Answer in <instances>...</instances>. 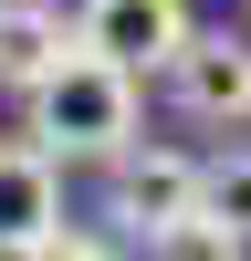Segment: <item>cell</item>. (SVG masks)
<instances>
[{"label":"cell","mask_w":251,"mask_h":261,"mask_svg":"<svg viewBox=\"0 0 251 261\" xmlns=\"http://www.w3.org/2000/svg\"><path fill=\"white\" fill-rule=\"evenodd\" d=\"M21 105H32V125H21V136L53 146L63 167H105V157H126V146H136V115H146V105H136V73H126V63H105V53H84V42H73V53H63Z\"/></svg>","instance_id":"cell-1"},{"label":"cell","mask_w":251,"mask_h":261,"mask_svg":"<svg viewBox=\"0 0 251 261\" xmlns=\"http://www.w3.org/2000/svg\"><path fill=\"white\" fill-rule=\"evenodd\" d=\"M167 105H178L188 125H220V136H241V125H251V32L199 21V32L178 42V63H167Z\"/></svg>","instance_id":"cell-2"},{"label":"cell","mask_w":251,"mask_h":261,"mask_svg":"<svg viewBox=\"0 0 251 261\" xmlns=\"http://www.w3.org/2000/svg\"><path fill=\"white\" fill-rule=\"evenodd\" d=\"M199 188H209V167L199 157H178V146H126V157H105V220L126 230V241H157L167 220H188L199 209Z\"/></svg>","instance_id":"cell-3"},{"label":"cell","mask_w":251,"mask_h":261,"mask_svg":"<svg viewBox=\"0 0 251 261\" xmlns=\"http://www.w3.org/2000/svg\"><path fill=\"white\" fill-rule=\"evenodd\" d=\"M188 32H199L188 0H73V42L105 53V63H126V73H167Z\"/></svg>","instance_id":"cell-4"},{"label":"cell","mask_w":251,"mask_h":261,"mask_svg":"<svg viewBox=\"0 0 251 261\" xmlns=\"http://www.w3.org/2000/svg\"><path fill=\"white\" fill-rule=\"evenodd\" d=\"M63 241V157L32 136H0V261H32Z\"/></svg>","instance_id":"cell-5"},{"label":"cell","mask_w":251,"mask_h":261,"mask_svg":"<svg viewBox=\"0 0 251 261\" xmlns=\"http://www.w3.org/2000/svg\"><path fill=\"white\" fill-rule=\"evenodd\" d=\"M63 53H73V21L53 0H0V94H32Z\"/></svg>","instance_id":"cell-6"},{"label":"cell","mask_w":251,"mask_h":261,"mask_svg":"<svg viewBox=\"0 0 251 261\" xmlns=\"http://www.w3.org/2000/svg\"><path fill=\"white\" fill-rule=\"evenodd\" d=\"M146 261H251V241L230 220H209V209H188V220H167L157 241H146Z\"/></svg>","instance_id":"cell-7"},{"label":"cell","mask_w":251,"mask_h":261,"mask_svg":"<svg viewBox=\"0 0 251 261\" xmlns=\"http://www.w3.org/2000/svg\"><path fill=\"white\" fill-rule=\"evenodd\" d=\"M199 209H209V220H230V230L251 241V146L209 157V188H199Z\"/></svg>","instance_id":"cell-8"},{"label":"cell","mask_w":251,"mask_h":261,"mask_svg":"<svg viewBox=\"0 0 251 261\" xmlns=\"http://www.w3.org/2000/svg\"><path fill=\"white\" fill-rule=\"evenodd\" d=\"M32 261H126V251H115V241H84V230H63V241L32 251Z\"/></svg>","instance_id":"cell-9"}]
</instances>
